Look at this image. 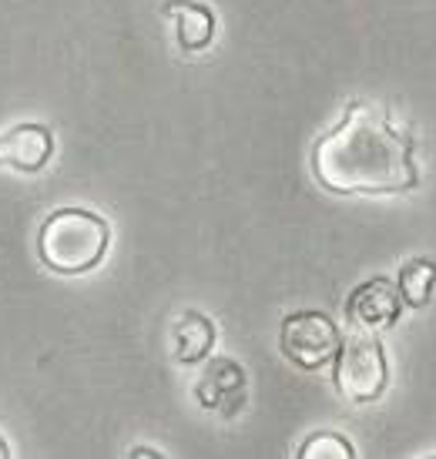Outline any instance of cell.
Listing matches in <instances>:
<instances>
[{"instance_id":"2","label":"cell","mask_w":436,"mask_h":459,"mask_svg":"<svg viewBox=\"0 0 436 459\" xmlns=\"http://www.w3.org/2000/svg\"><path fill=\"white\" fill-rule=\"evenodd\" d=\"M108 242H111V229L101 215H91L84 208H61L40 225L38 252L44 265L54 272L81 275L101 262Z\"/></svg>"},{"instance_id":"6","label":"cell","mask_w":436,"mask_h":459,"mask_svg":"<svg viewBox=\"0 0 436 459\" xmlns=\"http://www.w3.org/2000/svg\"><path fill=\"white\" fill-rule=\"evenodd\" d=\"M54 138L44 125H17L7 134H0V165L17 171H40L51 161Z\"/></svg>"},{"instance_id":"11","label":"cell","mask_w":436,"mask_h":459,"mask_svg":"<svg viewBox=\"0 0 436 459\" xmlns=\"http://www.w3.org/2000/svg\"><path fill=\"white\" fill-rule=\"evenodd\" d=\"M299 456H302V459H336V456L353 459V456H356V449L346 443V436H339V433H316V436H309L306 443H302Z\"/></svg>"},{"instance_id":"7","label":"cell","mask_w":436,"mask_h":459,"mask_svg":"<svg viewBox=\"0 0 436 459\" xmlns=\"http://www.w3.org/2000/svg\"><path fill=\"white\" fill-rule=\"evenodd\" d=\"M245 399V372L231 359H215L198 379V403L218 409L222 416H231L235 406Z\"/></svg>"},{"instance_id":"10","label":"cell","mask_w":436,"mask_h":459,"mask_svg":"<svg viewBox=\"0 0 436 459\" xmlns=\"http://www.w3.org/2000/svg\"><path fill=\"white\" fill-rule=\"evenodd\" d=\"M436 289V265L430 258H416L410 265H403L399 272V295L410 302V306H426L430 295Z\"/></svg>"},{"instance_id":"12","label":"cell","mask_w":436,"mask_h":459,"mask_svg":"<svg viewBox=\"0 0 436 459\" xmlns=\"http://www.w3.org/2000/svg\"><path fill=\"white\" fill-rule=\"evenodd\" d=\"M7 456H11V449H7V443L0 439V459H7Z\"/></svg>"},{"instance_id":"3","label":"cell","mask_w":436,"mask_h":459,"mask_svg":"<svg viewBox=\"0 0 436 459\" xmlns=\"http://www.w3.org/2000/svg\"><path fill=\"white\" fill-rule=\"evenodd\" d=\"M389 379L383 342L376 332H353L349 339L339 342L336 352V385L343 389L353 403H372L379 399Z\"/></svg>"},{"instance_id":"1","label":"cell","mask_w":436,"mask_h":459,"mask_svg":"<svg viewBox=\"0 0 436 459\" xmlns=\"http://www.w3.org/2000/svg\"><path fill=\"white\" fill-rule=\"evenodd\" d=\"M312 171L336 195H397L420 181L413 138L370 104H353L343 125L316 141Z\"/></svg>"},{"instance_id":"8","label":"cell","mask_w":436,"mask_h":459,"mask_svg":"<svg viewBox=\"0 0 436 459\" xmlns=\"http://www.w3.org/2000/svg\"><path fill=\"white\" fill-rule=\"evenodd\" d=\"M171 342H175V359L179 362H202L215 345V325L202 316V312H181L171 329Z\"/></svg>"},{"instance_id":"4","label":"cell","mask_w":436,"mask_h":459,"mask_svg":"<svg viewBox=\"0 0 436 459\" xmlns=\"http://www.w3.org/2000/svg\"><path fill=\"white\" fill-rule=\"evenodd\" d=\"M339 342L343 335L326 312H292L279 332L283 352L302 369H319L329 359H336Z\"/></svg>"},{"instance_id":"5","label":"cell","mask_w":436,"mask_h":459,"mask_svg":"<svg viewBox=\"0 0 436 459\" xmlns=\"http://www.w3.org/2000/svg\"><path fill=\"white\" fill-rule=\"evenodd\" d=\"M403 312V295L399 285L389 279L376 275V279L362 281L346 302V319L360 332H383L399 319Z\"/></svg>"},{"instance_id":"9","label":"cell","mask_w":436,"mask_h":459,"mask_svg":"<svg viewBox=\"0 0 436 459\" xmlns=\"http://www.w3.org/2000/svg\"><path fill=\"white\" fill-rule=\"evenodd\" d=\"M165 13L179 21V40L185 51H202L215 34V17L205 4H188V0H171L165 4Z\"/></svg>"}]
</instances>
